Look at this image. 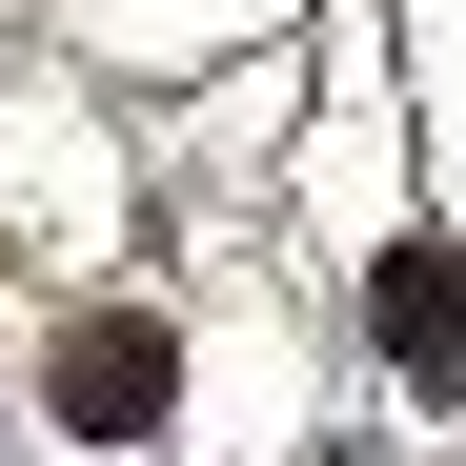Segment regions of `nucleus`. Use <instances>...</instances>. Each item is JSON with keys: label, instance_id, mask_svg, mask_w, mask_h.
I'll list each match as a JSON object with an SVG mask.
<instances>
[{"label": "nucleus", "instance_id": "nucleus-1", "mask_svg": "<svg viewBox=\"0 0 466 466\" xmlns=\"http://www.w3.org/2000/svg\"><path fill=\"white\" fill-rule=\"evenodd\" d=\"M41 406L82 426V446H163V426H183V325H163V304H61Z\"/></svg>", "mask_w": 466, "mask_h": 466}, {"label": "nucleus", "instance_id": "nucleus-2", "mask_svg": "<svg viewBox=\"0 0 466 466\" xmlns=\"http://www.w3.org/2000/svg\"><path fill=\"white\" fill-rule=\"evenodd\" d=\"M365 325H385V365H406L426 406H466V264L446 244H385V304H365Z\"/></svg>", "mask_w": 466, "mask_h": 466}]
</instances>
